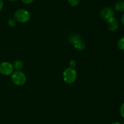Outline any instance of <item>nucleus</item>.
Segmentation results:
<instances>
[{"mask_svg":"<svg viewBox=\"0 0 124 124\" xmlns=\"http://www.w3.org/2000/svg\"><path fill=\"white\" fill-rule=\"evenodd\" d=\"M77 78V72L73 68L69 67L63 72V79L68 84H71L75 82Z\"/></svg>","mask_w":124,"mask_h":124,"instance_id":"f257e3e1","label":"nucleus"},{"mask_svg":"<svg viewBox=\"0 0 124 124\" xmlns=\"http://www.w3.org/2000/svg\"><path fill=\"white\" fill-rule=\"evenodd\" d=\"M14 18L16 21L19 23H26L30 19V15L27 10L20 9L15 12Z\"/></svg>","mask_w":124,"mask_h":124,"instance_id":"f03ea898","label":"nucleus"},{"mask_svg":"<svg viewBox=\"0 0 124 124\" xmlns=\"http://www.w3.org/2000/svg\"><path fill=\"white\" fill-rule=\"evenodd\" d=\"M12 80L16 85L22 86L26 82V76L21 71H16L12 74Z\"/></svg>","mask_w":124,"mask_h":124,"instance_id":"7ed1b4c3","label":"nucleus"},{"mask_svg":"<svg viewBox=\"0 0 124 124\" xmlns=\"http://www.w3.org/2000/svg\"><path fill=\"white\" fill-rule=\"evenodd\" d=\"M70 41L71 43L74 47L78 51H82L85 47V44L80 36L78 35H72L70 38Z\"/></svg>","mask_w":124,"mask_h":124,"instance_id":"20e7f679","label":"nucleus"},{"mask_svg":"<svg viewBox=\"0 0 124 124\" xmlns=\"http://www.w3.org/2000/svg\"><path fill=\"white\" fill-rule=\"evenodd\" d=\"M13 65L8 62H4L0 64V73L2 75H9L13 72Z\"/></svg>","mask_w":124,"mask_h":124,"instance_id":"39448f33","label":"nucleus"},{"mask_svg":"<svg viewBox=\"0 0 124 124\" xmlns=\"http://www.w3.org/2000/svg\"><path fill=\"white\" fill-rule=\"evenodd\" d=\"M114 15H115V12H114L113 9L109 7H104L100 12V15L101 18L105 20H107L109 18L114 17Z\"/></svg>","mask_w":124,"mask_h":124,"instance_id":"423d86ee","label":"nucleus"},{"mask_svg":"<svg viewBox=\"0 0 124 124\" xmlns=\"http://www.w3.org/2000/svg\"><path fill=\"white\" fill-rule=\"evenodd\" d=\"M107 26L108 29L111 32H115L118 29V21L115 17H113L107 20Z\"/></svg>","mask_w":124,"mask_h":124,"instance_id":"0eeeda50","label":"nucleus"},{"mask_svg":"<svg viewBox=\"0 0 124 124\" xmlns=\"http://www.w3.org/2000/svg\"><path fill=\"white\" fill-rule=\"evenodd\" d=\"M115 9L116 11L121 13L124 12V2L118 1L115 5Z\"/></svg>","mask_w":124,"mask_h":124,"instance_id":"6e6552de","label":"nucleus"},{"mask_svg":"<svg viewBox=\"0 0 124 124\" xmlns=\"http://www.w3.org/2000/svg\"><path fill=\"white\" fill-rule=\"evenodd\" d=\"M13 68L17 71H20L23 68V63L21 60H16L14 62Z\"/></svg>","mask_w":124,"mask_h":124,"instance_id":"1a4fd4ad","label":"nucleus"},{"mask_svg":"<svg viewBox=\"0 0 124 124\" xmlns=\"http://www.w3.org/2000/svg\"><path fill=\"white\" fill-rule=\"evenodd\" d=\"M117 47L121 51H124V36L122 37L117 41Z\"/></svg>","mask_w":124,"mask_h":124,"instance_id":"9d476101","label":"nucleus"},{"mask_svg":"<svg viewBox=\"0 0 124 124\" xmlns=\"http://www.w3.org/2000/svg\"><path fill=\"white\" fill-rule=\"evenodd\" d=\"M16 24V21L15 20V18H11V19H8V24L10 27L15 26Z\"/></svg>","mask_w":124,"mask_h":124,"instance_id":"9b49d317","label":"nucleus"},{"mask_svg":"<svg viewBox=\"0 0 124 124\" xmlns=\"http://www.w3.org/2000/svg\"><path fill=\"white\" fill-rule=\"evenodd\" d=\"M69 3L71 5V6H76L79 4L80 2V0H68Z\"/></svg>","mask_w":124,"mask_h":124,"instance_id":"f8f14e48","label":"nucleus"},{"mask_svg":"<svg viewBox=\"0 0 124 124\" xmlns=\"http://www.w3.org/2000/svg\"><path fill=\"white\" fill-rule=\"evenodd\" d=\"M119 111L120 114H121V115L122 116V117H123L124 119V102L121 104V106H120Z\"/></svg>","mask_w":124,"mask_h":124,"instance_id":"ddd939ff","label":"nucleus"},{"mask_svg":"<svg viewBox=\"0 0 124 124\" xmlns=\"http://www.w3.org/2000/svg\"><path fill=\"white\" fill-rule=\"evenodd\" d=\"M76 65V63L75 60H71L70 62V63H69V66H70V67H71V68H74Z\"/></svg>","mask_w":124,"mask_h":124,"instance_id":"4468645a","label":"nucleus"},{"mask_svg":"<svg viewBox=\"0 0 124 124\" xmlns=\"http://www.w3.org/2000/svg\"><path fill=\"white\" fill-rule=\"evenodd\" d=\"M21 1L22 2L26 4H31L34 0H21Z\"/></svg>","mask_w":124,"mask_h":124,"instance_id":"2eb2a0df","label":"nucleus"},{"mask_svg":"<svg viewBox=\"0 0 124 124\" xmlns=\"http://www.w3.org/2000/svg\"><path fill=\"white\" fill-rule=\"evenodd\" d=\"M2 7H3V1L2 0H0V12L2 10Z\"/></svg>","mask_w":124,"mask_h":124,"instance_id":"dca6fc26","label":"nucleus"},{"mask_svg":"<svg viewBox=\"0 0 124 124\" xmlns=\"http://www.w3.org/2000/svg\"><path fill=\"white\" fill-rule=\"evenodd\" d=\"M121 23L124 26V12L123 13V14H122V17H121Z\"/></svg>","mask_w":124,"mask_h":124,"instance_id":"f3484780","label":"nucleus"},{"mask_svg":"<svg viewBox=\"0 0 124 124\" xmlns=\"http://www.w3.org/2000/svg\"><path fill=\"white\" fill-rule=\"evenodd\" d=\"M111 124H121L120 122H114L111 123Z\"/></svg>","mask_w":124,"mask_h":124,"instance_id":"a211bd4d","label":"nucleus"},{"mask_svg":"<svg viewBox=\"0 0 124 124\" xmlns=\"http://www.w3.org/2000/svg\"><path fill=\"white\" fill-rule=\"evenodd\" d=\"M8 1H16V0H8Z\"/></svg>","mask_w":124,"mask_h":124,"instance_id":"6ab92c4d","label":"nucleus"},{"mask_svg":"<svg viewBox=\"0 0 124 124\" xmlns=\"http://www.w3.org/2000/svg\"><path fill=\"white\" fill-rule=\"evenodd\" d=\"M124 124V120H123V121H122V124Z\"/></svg>","mask_w":124,"mask_h":124,"instance_id":"aec40b11","label":"nucleus"}]
</instances>
